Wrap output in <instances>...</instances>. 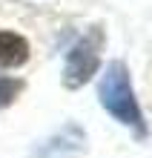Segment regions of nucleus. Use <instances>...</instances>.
Instances as JSON below:
<instances>
[{"instance_id":"f257e3e1","label":"nucleus","mask_w":152,"mask_h":158,"mask_svg":"<svg viewBox=\"0 0 152 158\" xmlns=\"http://www.w3.org/2000/svg\"><path fill=\"white\" fill-rule=\"evenodd\" d=\"M98 92H101V104L106 106L121 124L135 127L138 132H144V118H141V109L135 104V95H132L126 66H123L121 60H115L106 72H103Z\"/></svg>"},{"instance_id":"f03ea898","label":"nucleus","mask_w":152,"mask_h":158,"mask_svg":"<svg viewBox=\"0 0 152 158\" xmlns=\"http://www.w3.org/2000/svg\"><path fill=\"white\" fill-rule=\"evenodd\" d=\"M98 60H101V32L92 29L86 38H83L75 49L69 52V60H66V72H63V83L69 89L86 83L95 69H98Z\"/></svg>"},{"instance_id":"7ed1b4c3","label":"nucleus","mask_w":152,"mask_h":158,"mask_svg":"<svg viewBox=\"0 0 152 158\" xmlns=\"http://www.w3.org/2000/svg\"><path fill=\"white\" fill-rule=\"evenodd\" d=\"M29 60V43L14 32H0V69H14Z\"/></svg>"},{"instance_id":"20e7f679","label":"nucleus","mask_w":152,"mask_h":158,"mask_svg":"<svg viewBox=\"0 0 152 158\" xmlns=\"http://www.w3.org/2000/svg\"><path fill=\"white\" fill-rule=\"evenodd\" d=\"M20 89H23V81H14V78H0V106H9L17 95H20Z\"/></svg>"}]
</instances>
